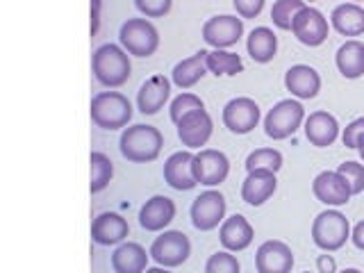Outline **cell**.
I'll use <instances>...</instances> for the list:
<instances>
[{
	"label": "cell",
	"instance_id": "1",
	"mask_svg": "<svg viewBox=\"0 0 364 273\" xmlns=\"http://www.w3.org/2000/svg\"><path fill=\"white\" fill-rule=\"evenodd\" d=\"M162 146H164L162 132L146 123H136V125H130V128H125L119 139L121 155L132 164L155 162L159 153H162Z\"/></svg>",
	"mask_w": 364,
	"mask_h": 273
},
{
	"label": "cell",
	"instance_id": "2",
	"mask_svg": "<svg viewBox=\"0 0 364 273\" xmlns=\"http://www.w3.org/2000/svg\"><path fill=\"white\" fill-rule=\"evenodd\" d=\"M91 71H94V77L102 87H123L132 73L130 55L117 43H102L91 55Z\"/></svg>",
	"mask_w": 364,
	"mask_h": 273
},
{
	"label": "cell",
	"instance_id": "3",
	"mask_svg": "<svg viewBox=\"0 0 364 273\" xmlns=\"http://www.w3.org/2000/svg\"><path fill=\"white\" fill-rule=\"evenodd\" d=\"M89 114L102 130H125L132 121V102L121 91H100L91 98Z\"/></svg>",
	"mask_w": 364,
	"mask_h": 273
},
{
	"label": "cell",
	"instance_id": "4",
	"mask_svg": "<svg viewBox=\"0 0 364 273\" xmlns=\"http://www.w3.org/2000/svg\"><path fill=\"white\" fill-rule=\"evenodd\" d=\"M350 223L339 210H323L316 214L312 221V242L323 250V253H333V250L344 248L350 239Z\"/></svg>",
	"mask_w": 364,
	"mask_h": 273
},
{
	"label": "cell",
	"instance_id": "5",
	"mask_svg": "<svg viewBox=\"0 0 364 273\" xmlns=\"http://www.w3.org/2000/svg\"><path fill=\"white\" fill-rule=\"evenodd\" d=\"M303 123H305V107L301 105V100L287 98L276 102L269 109V114L264 117V132L269 139L282 141L299 132V128H303Z\"/></svg>",
	"mask_w": 364,
	"mask_h": 273
},
{
	"label": "cell",
	"instance_id": "6",
	"mask_svg": "<svg viewBox=\"0 0 364 273\" xmlns=\"http://www.w3.org/2000/svg\"><path fill=\"white\" fill-rule=\"evenodd\" d=\"M119 41L132 57H151L159 48V32L148 18H128L119 30Z\"/></svg>",
	"mask_w": 364,
	"mask_h": 273
},
{
	"label": "cell",
	"instance_id": "7",
	"mask_svg": "<svg viewBox=\"0 0 364 273\" xmlns=\"http://www.w3.org/2000/svg\"><path fill=\"white\" fill-rule=\"evenodd\" d=\"M151 257L164 269H176L185 264L191 255V242L182 230H164L151 244Z\"/></svg>",
	"mask_w": 364,
	"mask_h": 273
},
{
	"label": "cell",
	"instance_id": "8",
	"mask_svg": "<svg viewBox=\"0 0 364 273\" xmlns=\"http://www.w3.org/2000/svg\"><path fill=\"white\" fill-rule=\"evenodd\" d=\"M203 41L214 50H228L244 37V21L232 14H219L203 23Z\"/></svg>",
	"mask_w": 364,
	"mask_h": 273
},
{
	"label": "cell",
	"instance_id": "9",
	"mask_svg": "<svg viewBox=\"0 0 364 273\" xmlns=\"http://www.w3.org/2000/svg\"><path fill=\"white\" fill-rule=\"evenodd\" d=\"M191 223L200 232H210L214 228H221L225 221V196L216 189L203 191L200 196L191 203Z\"/></svg>",
	"mask_w": 364,
	"mask_h": 273
},
{
	"label": "cell",
	"instance_id": "10",
	"mask_svg": "<svg viewBox=\"0 0 364 273\" xmlns=\"http://www.w3.org/2000/svg\"><path fill=\"white\" fill-rule=\"evenodd\" d=\"M230 173V159L225 153L214 151V148H203L193 155V178L198 185L219 187Z\"/></svg>",
	"mask_w": 364,
	"mask_h": 273
},
{
	"label": "cell",
	"instance_id": "11",
	"mask_svg": "<svg viewBox=\"0 0 364 273\" xmlns=\"http://www.w3.org/2000/svg\"><path fill=\"white\" fill-rule=\"evenodd\" d=\"M178 139L187 151H203V146L210 141L214 123L208 109H196L189 112L187 117H182L178 123Z\"/></svg>",
	"mask_w": 364,
	"mask_h": 273
},
{
	"label": "cell",
	"instance_id": "12",
	"mask_svg": "<svg viewBox=\"0 0 364 273\" xmlns=\"http://www.w3.org/2000/svg\"><path fill=\"white\" fill-rule=\"evenodd\" d=\"M262 119L259 105L248 96L232 98L230 102H225L223 107V125L232 134H248L257 128V123Z\"/></svg>",
	"mask_w": 364,
	"mask_h": 273
},
{
	"label": "cell",
	"instance_id": "13",
	"mask_svg": "<svg viewBox=\"0 0 364 273\" xmlns=\"http://www.w3.org/2000/svg\"><path fill=\"white\" fill-rule=\"evenodd\" d=\"M328 18L318 11L316 7L305 5L299 14L294 18V26H291V34L299 39L303 46H310V48H316L328 39Z\"/></svg>",
	"mask_w": 364,
	"mask_h": 273
},
{
	"label": "cell",
	"instance_id": "14",
	"mask_svg": "<svg viewBox=\"0 0 364 273\" xmlns=\"http://www.w3.org/2000/svg\"><path fill=\"white\" fill-rule=\"evenodd\" d=\"M312 193L318 203L328 205V208H341L353 196L348 182L337 171H321L312 182Z\"/></svg>",
	"mask_w": 364,
	"mask_h": 273
},
{
	"label": "cell",
	"instance_id": "15",
	"mask_svg": "<svg viewBox=\"0 0 364 273\" xmlns=\"http://www.w3.org/2000/svg\"><path fill=\"white\" fill-rule=\"evenodd\" d=\"M294 253L280 239H269L255 253V271L257 273H291Z\"/></svg>",
	"mask_w": 364,
	"mask_h": 273
},
{
	"label": "cell",
	"instance_id": "16",
	"mask_svg": "<svg viewBox=\"0 0 364 273\" xmlns=\"http://www.w3.org/2000/svg\"><path fill=\"white\" fill-rule=\"evenodd\" d=\"M130 235V225L117 212H102L91 221V242L98 246H119Z\"/></svg>",
	"mask_w": 364,
	"mask_h": 273
},
{
	"label": "cell",
	"instance_id": "17",
	"mask_svg": "<svg viewBox=\"0 0 364 273\" xmlns=\"http://www.w3.org/2000/svg\"><path fill=\"white\" fill-rule=\"evenodd\" d=\"M171 98V80L166 75H151L136 91V109L144 117H153Z\"/></svg>",
	"mask_w": 364,
	"mask_h": 273
},
{
	"label": "cell",
	"instance_id": "18",
	"mask_svg": "<svg viewBox=\"0 0 364 273\" xmlns=\"http://www.w3.org/2000/svg\"><path fill=\"white\" fill-rule=\"evenodd\" d=\"M303 132H305V139L310 141L316 148H328L337 141L339 136V123L330 112H312L310 117H305L303 123Z\"/></svg>",
	"mask_w": 364,
	"mask_h": 273
},
{
	"label": "cell",
	"instance_id": "19",
	"mask_svg": "<svg viewBox=\"0 0 364 273\" xmlns=\"http://www.w3.org/2000/svg\"><path fill=\"white\" fill-rule=\"evenodd\" d=\"M164 182L176 191H191L198 185L193 178V153L178 151L164 162Z\"/></svg>",
	"mask_w": 364,
	"mask_h": 273
},
{
	"label": "cell",
	"instance_id": "20",
	"mask_svg": "<svg viewBox=\"0 0 364 273\" xmlns=\"http://www.w3.org/2000/svg\"><path fill=\"white\" fill-rule=\"evenodd\" d=\"M176 219V203L168 196L148 198L139 210V225L148 232H162Z\"/></svg>",
	"mask_w": 364,
	"mask_h": 273
},
{
	"label": "cell",
	"instance_id": "21",
	"mask_svg": "<svg viewBox=\"0 0 364 273\" xmlns=\"http://www.w3.org/2000/svg\"><path fill=\"white\" fill-rule=\"evenodd\" d=\"M253 237H255L253 225H250L246 221V216L242 214L228 216L219 228V242L228 253H242V250H246L253 244Z\"/></svg>",
	"mask_w": 364,
	"mask_h": 273
},
{
	"label": "cell",
	"instance_id": "22",
	"mask_svg": "<svg viewBox=\"0 0 364 273\" xmlns=\"http://www.w3.org/2000/svg\"><path fill=\"white\" fill-rule=\"evenodd\" d=\"M284 89L299 100L316 98L318 91H321V75L316 73V68L307 64H294L284 73Z\"/></svg>",
	"mask_w": 364,
	"mask_h": 273
},
{
	"label": "cell",
	"instance_id": "23",
	"mask_svg": "<svg viewBox=\"0 0 364 273\" xmlns=\"http://www.w3.org/2000/svg\"><path fill=\"white\" fill-rule=\"evenodd\" d=\"M278 189V178L271 171H250L242 182V200L259 208L264 205Z\"/></svg>",
	"mask_w": 364,
	"mask_h": 273
},
{
	"label": "cell",
	"instance_id": "24",
	"mask_svg": "<svg viewBox=\"0 0 364 273\" xmlns=\"http://www.w3.org/2000/svg\"><path fill=\"white\" fill-rule=\"evenodd\" d=\"M330 26L341 37H362L364 34V7L358 3H341L330 14Z\"/></svg>",
	"mask_w": 364,
	"mask_h": 273
},
{
	"label": "cell",
	"instance_id": "25",
	"mask_svg": "<svg viewBox=\"0 0 364 273\" xmlns=\"http://www.w3.org/2000/svg\"><path fill=\"white\" fill-rule=\"evenodd\" d=\"M148 257H151V253H146L141 244L123 242L112 253V269L114 273H146Z\"/></svg>",
	"mask_w": 364,
	"mask_h": 273
},
{
	"label": "cell",
	"instance_id": "26",
	"mask_svg": "<svg viewBox=\"0 0 364 273\" xmlns=\"http://www.w3.org/2000/svg\"><path fill=\"white\" fill-rule=\"evenodd\" d=\"M246 50L250 55V60L257 64H269L278 53V37L271 28H253L246 39Z\"/></svg>",
	"mask_w": 364,
	"mask_h": 273
},
{
	"label": "cell",
	"instance_id": "27",
	"mask_svg": "<svg viewBox=\"0 0 364 273\" xmlns=\"http://www.w3.org/2000/svg\"><path fill=\"white\" fill-rule=\"evenodd\" d=\"M337 71L346 80H358L364 75V43L358 39H348L346 43L339 46L335 55Z\"/></svg>",
	"mask_w": 364,
	"mask_h": 273
},
{
	"label": "cell",
	"instance_id": "28",
	"mask_svg": "<svg viewBox=\"0 0 364 273\" xmlns=\"http://www.w3.org/2000/svg\"><path fill=\"white\" fill-rule=\"evenodd\" d=\"M205 55L208 50H200L196 55L187 57V60H182L173 66V71H171V82L180 89H191L193 85H198L200 80L208 75V66H205Z\"/></svg>",
	"mask_w": 364,
	"mask_h": 273
},
{
	"label": "cell",
	"instance_id": "29",
	"mask_svg": "<svg viewBox=\"0 0 364 273\" xmlns=\"http://www.w3.org/2000/svg\"><path fill=\"white\" fill-rule=\"evenodd\" d=\"M205 66H208V73L216 77L237 75L244 71L242 55H237L232 50H208V55H205Z\"/></svg>",
	"mask_w": 364,
	"mask_h": 273
},
{
	"label": "cell",
	"instance_id": "30",
	"mask_svg": "<svg viewBox=\"0 0 364 273\" xmlns=\"http://www.w3.org/2000/svg\"><path fill=\"white\" fill-rule=\"evenodd\" d=\"M89 164H91V182H89V189L91 193H98L105 189L112 178H114V164L112 159L100 153V151H94L89 155Z\"/></svg>",
	"mask_w": 364,
	"mask_h": 273
},
{
	"label": "cell",
	"instance_id": "31",
	"mask_svg": "<svg viewBox=\"0 0 364 273\" xmlns=\"http://www.w3.org/2000/svg\"><path fill=\"white\" fill-rule=\"evenodd\" d=\"M282 168V153L276 148H257L246 157V171H271L278 173Z\"/></svg>",
	"mask_w": 364,
	"mask_h": 273
},
{
	"label": "cell",
	"instance_id": "32",
	"mask_svg": "<svg viewBox=\"0 0 364 273\" xmlns=\"http://www.w3.org/2000/svg\"><path fill=\"white\" fill-rule=\"evenodd\" d=\"M305 7L303 0H278L271 7V21L278 30H291L296 14Z\"/></svg>",
	"mask_w": 364,
	"mask_h": 273
},
{
	"label": "cell",
	"instance_id": "33",
	"mask_svg": "<svg viewBox=\"0 0 364 273\" xmlns=\"http://www.w3.org/2000/svg\"><path fill=\"white\" fill-rule=\"evenodd\" d=\"M196 109H205V102L196 96V94H180L178 98L171 100V107H168V114H171V121L178 123L182 117H187L189 112H196Z\"/></svg>",
	"mask_w": 364,
	"mask_h": 273
},
{
	"label": "cell",
	"instance_id": "34",
	"mask_svg": "<svg viewBox=\"0 0 364 273\" xmlns=\"http://www.w3.org/2000/svg\"><path fill=\"white\" fill-rule=\"evenodd\" d=\"M205 273H242V264L239 259L228 253V250H216L210 259L205 262Z\"/></svg>",
	"mask_w": 364,
	"mask_h": 273
},
{
	"label": "cell",
	"instance_id": "35",
	"mask_svg": "<svg viewBox=\"0 0 364 273\" xmlns=\"http://www.w3.org/2000/svg\"><path fill=\"white\" fill-rule=\"evenodd\" d=\"M337 173L348 182L353 196L364 191V164L360 162H341L337 166Z\"/></svg>",
	"mask_w": 364,
	"mask_h": 273
},
{
	"label": "cell",
	"instance_id": "36",
	"mask_svg": "<svg viewBox=\"0 0 364 273\" xmlns=\"http://www.w3.org/2000/svg\"><path fill=\"white\" fill-rule=\"evenodd\" d=\"M134 7L141 11L144 18H162L171 11L173 3L171 0H134Z\"/></svg>",
	"mask_w": 364,
	"mask_h": 273
},
{
	"label": "cell",
	"instance_id": "37",
	"mask_svg": "<svg viewBox=\"0 0 364 273\" xmlns=\"http://www.w3.org/2000/svg\"><path fill=\"white\" fill-rule=\"evenodd\" d=\"M360 139H364V117L350 121L346 128L341 130V141H344L346 148H355V151H358Z\"/></svg>",
	"mask_w": 364,
	"mask_h": 273
},
{
	"label": "cell",
	"instance_id": "38",
	"mask_svg": "<svg viewBox=\"0 0 364 273\" xmlns=\"http://www.w3.org/2000/svg\"><path fill=\"white\" fill-rule=\"evenodd\" d=\"M235 11L239 18H255L262 14V9H264V0H235L232 3Z\"/></svg>",
	"mask_w": 364,
	"mask_h": 273
},
{
	"label": "cell",
	"instance_id": "39",
	"mask_svg": "<svg viewBox=\"0 0 364 273\" xmlns=\"http://www.w3.org/2000/svg\"><path fill=\"white\" fill-rule=\"evenodd\" d=\"M316 273H337V262L330 253H321L316 257Z\"/></svg>",
	"mask_w": 364,
	"mask_h": 273
},
{
	"label": "cell",
	"instance_id": "40",
	"mask_svg": "<svg viewBox=\"0 0 364 273\" xmlns=\"http://www.w3.org/2000/svg\"><path fill=\"white\" fill-rule=\"evenodd\" d=\"M350 242H353V246H355V248L364 250V219L350 230Z\"/></svg>",
	"mask_w": 364,
	"mask_h": 273
},
{
	"label": "cell",
	"instance_id": "41",
	"mask_svg": "<svg viewBox=\"0 0 364 273\" xmlns=\"http://www.w3.org/2000/svg\"><path fill=\"white\" fill-rule=\"evenodd\" d=\"M100 7H102L100 0H94V3H91V37H94L100 28Z\"/></svg>",
	"mask_w": 364,
	"mask_h": 273
},
{
	"label": "cell",
	"instance_id": "42",
	"mask_svg": "<svg viewBox=\"0 0 364 273\" xmlns=\"http://www.w3.org/2000/svg\"><path fill=\"white\" fill-rule=\"evenodd\" d=\"M146 273H171L168 269H164V267H148L146 269Z\"/></svg>",
	"mask_w": 364,
	"mask_h": 273
},
{
	"label": "cell",
	"instance_id": "43",
	"mask_svg": "<svg viewBox=\"0 0 364 273\" xmlns=\"http://www.w3.org/2000/svg\"><path fill=\"white\" fill-rule=\"evenodd\" d=\"M358 153H360L362 162H364V139H360V144H358Z\"/></svg>",
	"mask_w": 364,
	"mask_h": 273
},
{
	"label": "cell",
	"instance_id": "44",
	"mask_svg": "<svg viewBox=\"0 0 364 273\" xmlns=\"http://www.w3.org/2000/svg\"><path fill=\"white\" fill-rule=\"evenodd\" d=\"M337 273H364V271H360V269H353V267H348V269H344V271H337Z\"/></svg>",
	"mask_w": 364,
	"mask_h": 273
},
{
	"label": "cell",
	"instance_id": "45",
	"mask_svg": "<svg viewBox=\"0 0 364 273\" xmlns=\"http://www.w3.org/2000/svg\"><path fill=\"white\" fill-rule=\"evenodd\" d=\"M303 273H310V271H303Z\"/></svg>",
	"mask_w": 364,
	"mask_h": 273
}]
</instances>
